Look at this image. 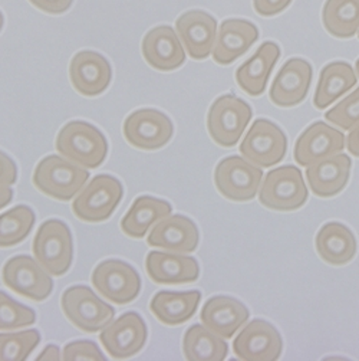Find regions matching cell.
<instances>
[{
    "label": "cell",
    "instance_id": "cell-39",
    "mask_svg": "<svg viewBox=\"0 0 359 361\" xmlns=\"http://www.w3.org/2000/svg\"><path fill=\"white\" fill-rule=\"evenodd\" d=\"M29 2L45 13L61 15L70 8L74 0H29Z\"/></svg>",
    "mask_w": 359,
    "mask_h": 361
},
{
    "label": "cell",
    "instance_id": "cell-25",
    "mask_svg": "<svg viewBox=\"0 0 359 361\" xmlns=\"http://www.w3.org/2000/svg\"><path fill=\"white\" fill-rule=\"evenodd\" d=\"M279 58L280 48L275 42L262 44L256 54L236 71V81L240 90L250 97H260Z\"/></svg>",
    "mask_w": 359,
    "mask_h": 361
},
{
    "label": "cell",
    "instance_id": "cell-28",
    "mask_svg": "<svg viewBox=\"0 0 359 361\" xmlns=\"http://www.w3.org/2000/svg\"><path fill=\"white\" fill-rule=\"evenodd\" d=\"M172 207L167 200L139 196L134 200L131 209L121 221V231L134 239H141L146 236L149 229L171 214Z\"/></svg>",
    "mask_w": 359,
    "mask_h": 361
},
{
    "label": "cell",
    "instance_id": "cell-6",
    "mask_svg": "<svg viewBox=\"0 0 359 361\" xmlns=\"http://www.w3.org/2000/svg\"><path fill=\"white\" fill-rule=\"evenodd\" d=\"M251 120V108L241 98L226 94L215 99L207 114V130L215 144L234 147Z\"/></svg>",
    "mask_w": 359,
    "mask_h": 361
},
{
    "label": "cell",
    "instance_id": "cell-26",
    "mask_svg": "<svg viewBox=\"0 0 359 361\" xmlns=\"http://www.w3.org/2000/svg\"><path fill=\"white\" fill-rule=\"evenodd\" d=\"M317 255L329 265L342 267L351 262L358 250L353 232L339 222L325 224L316 235Z\"/></svg>",
    "mask_w": 359,
    "mask_h": 361
},
{
    "label": "cell",
    "instance_id": "cell-4",
    "mask_svg": "<svg viewBox=\"0 0 359 361\" xmlns=\"http://www.w3.org/2000/svg\"><path fill=\"white\" fill-rule=\"evenodd\" d=\"M122 196L124 189L117 177L98 174L72 202V210L82 222L101 224L111 218Z\"/></svg>",
    "mask_w": 359,
    "mask_h": 361
},
{
    "label": "cell",
    "instance_id": "cell-27",
    "mask_svg": "<svg viewBox=\"0 0 359 361\" xmlns=\"http://www.w3.org/2000/svg\"><path fill=\"white\" fill-rule=\"evenodd\" d=\"M358 81L353 68L348 62H331L320 71L316 85L313 105L317 110H325L338 98L351 91Z\"/></svg>",
    "mask_w": 359,
    "mask_h": 361
},
{
    "label": "cell",
    "instance_id": "cell-21",
    "mask_svg": "<svg viewBox=\"0 0 359 361\" xmlns=\"http://www.w3.org/2000/svg\"><path fill=\"white\" fill-rule=\"evenodd\" d=\"M259 39V29L248 20L227 19L218 32L213 59L219 65H230L244 55Z\"/></svg>",
    "mask_w": 359,
    "mask_h": 361
},
{
    "label": "cell",
    "instance_id": "cell-8",
    "mask_svg": "<svg viewBox=\"0 0 359 361\" xmlns=\"http://www.w3.org/2000/svg\"><path fill=\"white\" fill-rule=\"evenodd\" d=\"M263 171L240 156L223 159L214 170V185L227 200L248 202L260 189Z\"/></svg>",
    "mask_w": 359,
    "mask_h": 361
},
{
    "label": "cell",
    "instance_id": "cell-44",
    "mask_svg": "<svg viewBox=\"0 0 359 361\" xmlns=\"http://www.w3.org/2000/svg\"><path fill=\"white\" fill-rule=\"evenodd\" d=\"M356 75L359 77V59L356 61Z\"/></svg>",
    "mask_w": 359,
    "mask_h": 361
},
{
    "label": "cell",
    "instance_id": "cell-34",
    "mask_svg": "<svg viewBox=\"0 0 359 361\" xmlns=\"http://www.w3.org/2000/svg\"><path fill=\"white\" fill-rule=\"evenodd\" d=\"M36 314L32 308L0 291V330H18L33 326Z\"/></svg>",
    "mask_w": 359,
    "mask_h": 361
},
{
    "label": "cell",
    "instance_id": "cell-31",
    "mask_svg": "<svg viewBox=\"0 0 359 361\" xmlns=\"http://www.w3.org/2000/svg\"><path fill=\"white\" fill-rule=\"evenodd\" d=\"M322 22L335 38H352L359 30V0H327Z\"/></svg>",
    "mask_w": 359,
    "mask_h": 361
},
{
    "label": "cell",
    "instance_id": "cell-36",
    "mask_svg": "<svg viewBox=\"0 0 359 361\" xmlns=\"http://www.w3.org/2000/svg\"><path fill=\"white\" fill-rule=\"evenodd\" d=\"M62 358L65 361H74V360H89V361H105V355L102 354V351L99 350V347L92 343V341H87V340H80V341H74L69 343L65 345L63 348V355Z\"/></svg>",
    "mask_w": 359,
    "mask_h": 361
},
{
    "label": "cell",
    "instance_id": "cell-7",
    "mask_svg": "<svg viewBox=\"0 0 359 361\" xmlns=\"http://www.w3.org/2000/svg\"><path fill=\"white\" fill-rule=\"evenodd\" d=\"M308 200L302 171L296 166H282L267 173L259 189V202L277 212H294Z\"/></svg>",
    "mask_w": 359,
    "mask_h": 361
},
{
    "label": "cell",
    "instance_id": "cell-17",
    "mask_svg": "<svg viewBox=\"0 0 359 361\" xmlns=\"http://www.w3.org/2000/svg\"><path fill=\"white\" fill-rule=\"evenodd\" d=\"M218 22L203 11H189L175 22L178 38L184 45L190 58L196 61L206 59L213 54L218 39Z\"/></svg>",
    "mask_w": 359,
    "mask_h": 361
},
{
    "label": "cell",
    "instance_id": "cell-1",
    "mask_svg": "<svg viewBox=\"0 0 359 361\" xmlns=\"http://www.w3.org/2000/svg\"><path fill=\"white\" fill-rule=\"evenodd\" d=\"M88 178L89 171L85 167L63 156H48L36 166L32 182L44 195L55 200L68 202L82 190Z\"/></svg>",
    "mask_w": 359,
    "mask_h": 361
},
{
    "label": "cell",
    "instance_id": "cell-33",
    "mask_svg": "<svg viewBox=\"0 0 359 361\" xmlns=\"http://www.w3.org/2000/svg\"><path fill=\"white\" fill-rule=\"evenodd\" d=\"M39 343L38 330L0 334V361H23Z\"/></svg>",
    "mask_w": 359,
    "mask_h": 361
},
{
    "label": "cell",
    "instance_id": "cell-16",
    "mask_svg": "<svg viewBox=\"0 0 359 361\" xmlns=\"http://www.w3.org/2000/svg\"><path fill=\"white\" fill-rule=\"evenodd\" d=\"M310 84V63L301 58H292L286 61L277 72L272 82L269 97L275 105L280 108H291L306 98Z\"/></svg>",
    "mask_w": 359,
    "mask_h": 361
},
{
    "label": "cell",
    "instance_id": "cell-12",
    "mask_svg": "<svg viewBox=\"0 0 359 361\" xmlns=\"http://www.w3.org/2000/svg\"><path fill=\"white\" fill-rule=\"evenodd\" d=\"M122 131L132 147L151 152L170 142L174 134V126L164 113L154 108H142L127 117Z\"/></svg>",
    "mask_w": 359,
    "mask_h": 361
},
{
    "label": "cell",
    "instance_id": "cell-19",
    "mask_svg": "<svg viewBox=\"0 0 359 361\" xmlns=\"http://www.w3.org/2000/svg\"><path fill=\"white\" fill-rule=\"evenodd\" d=\"M150 246L161 247L175 254H191L199 246L200 233L197 225L183 214H168L151 229Z\"/></svg>",
    "mask_w": 359,
    "mask_h": 361
},
{
    "label": "cell",
    "instance_id": "cell-23",
    "mask_svg": "<svg viewBox=\"0 0 359 361\" xmlns=\"http://www.w3.org/2000/svg\"><path fill=\"white\" fill-rule=\"evenodd\" d=\"M351 166V159L341 153L308 166L306 178L313 195L323 199L339 195L349 182Z\"/></svg>",
    "mask_w": 359,
    "mask_h": 361
},
{
    "label": "cell",
    "instance_id": "cell-2",
    "mask_svg": "<svg viewBox=\"0 0 359 361\" xmlns=\"http://www.w3.org/2000/svg\"><path fill=\"white\" fill-rule=\"evenodd\" d=\"M56 150L81 167L96 169L108 154V142L102 131L85 121H70L56 135Z\"/></svg>",
    "mask_w": 359,
    "mask_h": 361
},
{
    "label": "cell",
    "instance_id": "cell-45",
    "mask_svg": "<svg viewBox=\"0 0 359 361\" xmlns=\"http://www.w3.org/2000/svg\"><path fill=\"white\" fill-rule=\"evenodd\" d=\"M358 38H359V30H358Z\"/></svg>",
    "mask_w": 359,
    "mask_h": 361
},
{
    "label": "cell",
    "instance_id": "cell-35",
    "mask_svg": "<svg viewBox=\"0 0 359 361\" xmlns=\"http://www.w3.org/2000/svg\"><path fill=\"white\" fill-rule=\"evenodd\" d=\"M325 118L344 131L355 127L359 123V87L329 110Z\"/></svg>",
    "mask_w": 359,
    "mask_h": 361
},
{
    "label": "cell",
    "instance_id": "cell-18",
    "mask_svg": "<svg viewBox=\"0 0 359 361\" xmlns=\"http://www.w3.org/2000/svg\"><path fill=\"white\" fill-rule=\"evenodd\" d=\"M69 78L72 87L84 97H96L111 84L110 62L94 51H81L70 61Z\"/></svg>",
    "mask_w": 359,
    "mask_h": 361
},
{
    "label": "cell",
    "instance_id": "cell-14",
    "mask_svg": "<svg viewBox=\"0 0 359 361\" xmlns=\"http://www.w3.org/2000/svg\"><path fill=\"white\" fill-rule=\"evenodd\" d=\"M279 331L265 319L248 322L233 341V351L244 361H275L282 355Z\"/></svg>",
    "mask_w": 359,
    "mask_h": 361
},
{
    "label": "cell",
    "instance_id": "cell-42",
    "mask_svg": "<svg viewBox=\"0 0 359 361\" xmlns=\"http://www.w3.org/2000/svg\"><path fill=\"white\" fill-rule=\"evenodd\" d=\"M13 199V190L11 186H0V209L8 206Z\"/></svg>",
    "mask_w": 359,
    "mask_h": 361
},
{
    "label": "cell",
    "instance_id": "cell-5",
    "mask_svg": "<svg viewBox=\"0 0 359 361\" xmlns=\"http://www.w3.org/2000/svg\"><path fill=\"white\" fill-rule=\"evenodd\" d=\"M61 304L65 317L77 329L89 334L102 331L115 315V310L85 285L68 288L62 294Z\"/></svg>",
    "mask_w": 359,
    "mask_h": 361
},
{
    "label": "cell",
    "instance_id": "cell-15",
    "mask_svg": "<svg viewBox=\"0 0 359 361\" xmlns=\"http://www.w3.org/2000/svg\"><path fill=\"white\" fill-rule=\"evenodd\" d=\"M345 149V135L342 131L323 121L309 126L295 142V160L308 167L331 156L342 153Z\"/></svg>",
    "mask_w": 359,
    "mask_h": 361
},
{
    "label": "cell",
    "instance_id": "cell-20",
    "mask_svg": "<svg viewBox=\"0 0 359 361\" xmlns=\"http://www.w3.org/2000/svg\"><path fill=\"white\" fill-rule=\"evenodd\" d=\"M141 49L147 63L163 72L174 71L186 62V49L168 25L153 27L144 36Z\"/></svg>",
    "mask_w": 359,
    "mask_h": 361
},
{
    "label": "cell",
    "instance_id": "cell-41",
    "mask_svg": "<svg viewBox=\"0 0 359 361\" xmlns=\"http://www.w3.org/2000/svg\"><path fill=\"white\" fill-rule=\"evenodd\" d=\"M36 360H61V353H59V348L53 344L51 345H46L44 348V351L36 357Z\"/></svg>",
    "mask_w": 359,
    "mask_h": 361
},
{
    "label": "cell",
    "instance_id": "cell-43",
    "mask_svg": "<svg viewBox=\"0 0 359 361\" xmlns=\"http://www.w3.org/2000/svg\"><path fill=\"white\" fill-rule=\"evenodd\" d=\"M4 23H5V19H4V15H2V12H0V30H2V27H4Z\"/></svg>",
    "mask_w": 359,
    "mask_h": 361
},
{
    "label": "cell",
    "instance_id": "cell-13",
    "mask_svg": "<svg viewBox=\"0 0 359 361\" xmlns=\"http://www.w3.org/2000/svg\"><path fill=\"white\" fill-rule=\"evenodd\" d=\"M99 340L115 360H125L138 354L147 341V326L142 317L134 311L122 314L118 319L108 324Z\"/></svg>",
    "mask_w": 359,
    "mask_h": 361
},
{
    "label": "cell",
    "instance_id": "cell-38",
    "mask_svg": "<svg viewBox=\"0 0 359 361\" xmlns=\"http://www.w3.org/2000/svg\"><path fill=\"white\" fill-rule=\"evenodd\" d=\"M18 180V167L15 161L4 152H0V186H12Z\"/></svg>",
    "mask_w": 359,
    "mask_h": 361
},
{
    "label": "cell",
    "instance_id": "cell-32",
    "mask_svg": "<svg viewBox=\"0 0 359 361\" xmlns=\"http://www.w3.org/2000/svg\"><path fill=\"white\" fill-rule=\"evenodd\" d=\"M34 212L19 204L0 214V247H12L23 242L33 229Z\"/></svg>",
    "mask_w": 359,
    "mask_h": 361
},
{
    "label": "cell",
    "instance_id": "cell-30",
    "mask_svg": "<svg viewBox=\"0 0 359 361\" xmlns=\"http://www.w3.org/2000/svg\"><path fill=\"white\" fill-rule=\"evenodd\" d=\"M183 351L189 361H223L227 357L229 345L223 337L206 326L194 324L184 334Z\"/></svg>",
    "mask_w": 359,
    "mask_h": 361
},
{
    "label": "cell",
    "instance_id": "cell-22",
    "mask_svg": "<svg viewBox=\"0 0 359 361\" xmlns=\"http://www.w3.org/2000/svg\"><path fill=\"white\" fill-rule=\"evenodd\" d=\"M247 307L236 298L219 295L210 298L200 314L203 326L223 338H232L248 321Z\"/></svg>",
    "mask_w": 359,
    "mask_h": 361
},
{
    "label": "cell",
    "instance_id": "cell-11",
    "mask_svg": "<svg viewBox=\"0 0 359 361\" xmlns=\"http://www.w3.org/2000/svg\"><path fill=\"white\" fill-rule=\"evenodd\" d=\"M51 276L38 261L27 255L9 259L2 271L4 282L9 290L34 302L45 301L52 294L53 281Z\"/></svg>",
    "mask_w": 359,
    "mask_h": 361
},
{
    "label": "cell",
    "instance_id": "cell-29",
    "mask_svg": "<svg viewBox=\"0 0 359 361\" xmlns=\"http://www.w3.org/2000/svg\"><path fill=\"white\" fill-rule=\"evenodd\" d=\"M200 301V291H160L151 300L150 310L165 326H182L196 314Z\"/></svg>",
    "mask_w": 359,
    "mask_h": 361
},
{
    "label": "cell",
    "instance_id": "cell-10",
    "mask_svg": "<svg viewBox=\"0 0 359 361\" xmlns=\"http://www.w3.org/2000/svg\"><path fill=\"white\" fill-rule=\"evenodd\" d=\"M96 293L118 305L132 302L141 293V278L130 264L118 259L101 262L92 272Z\"/></svg>",
    "mask_w": 359,
    "mask_h": 361
},
{
    "label": "cell",
    "instance_id": "cell-3",
    "mask_svg": "<svg viewBox=\"0 0 359 361\" xmlns=\"http://www.w3.org/2000/svg\"><path fill=\"white\" fill-rule=\"evenodd\" d=\"M32 250L49 275H65L74 259V242L68 225L59 219L44 222L34 235Z\"/></svg>",
    "mask_w": 359,
    "mask_h": 361
},
{
    "label": "cell",
    "instance_id": "cell-37",
    "mask_svg": "<svg viewBox=\"0 0 359 361\" xmlns=\"http://www.w3.org/2000/svg\"><path fill=\"white\" fill-rule=\"evenodd\" d=\"M292 4V0H253V8L258 15L270 18L283 12Z\"/></svg>",
    "mask_w": 359,
    "mask_h": 361
},
{
    "label": "cell",
    "instance_id": "cell-9",
    "mask_svg": "<svg viewBox=\"0 0 359 361\" xmlns=\"http://www.w3.org/2000/svg\"><path fill=\"white\" fill-rule=\"evenodd\" d=\"M287 152V138L283 130L266 118L251 124L240 144V153L251 164L272 167L279 164Z\"/></svg>",
    "mask_w": 359,
    "mask_h": 361
},
{
    "label": "cell",
    "instance_id": "cell-40",
    "mask_svg": "<svg viewBox=\"0 0 359 361\" xmlns=\"http://www.w3.org/2000/svg\"><path fill=\"white\" fill-rule=\"evenodd\" d=\"M345 147H348V152L356 157H359V123L349 130L348 141L345 142Z\"/></svg>",
    "mask_w": 359,
    "mask_h": 361
},
{
    "label": "cell",
    "instance_id": "cell-24",
    "mask_svg": "<svg viewBox=\"0 0 359 361\" xmlns=\"http://www.w3.org/2000/svg\"><path fill=\"white\" fill-rule=\"evenodd\" d=\"M146 269L156 283H189L200 276L199 262L191 257L178 255L175 252H150L146 258Z\"/></svg>",
    "mask_w": 359,
    "mask_h": 361
}]
</instances>
